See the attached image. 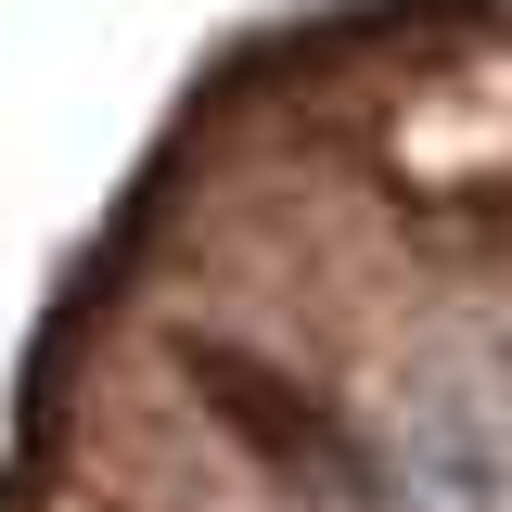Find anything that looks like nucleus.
<instances>
[{"label":"nucleus","mask_w":512,"mask_h":512,"mask_svg":"<svg viewBox=\"0 0 512 512\" xmlns=\"http://www.w3.org/2000/svg\"><path fill=\"white\" fill-rule=\"evenodd\" d=\"M77 512H90V500H77Z\"/></svg>","instance_id":"3"},{"label":"nucleus","mask_w":512,"mask_h":512,"mask_svg":"<svg viewBox=\"0 0 512 512\" xmlns=\"http://www.w3.org/2000/svg\"><path fill=\"white\" fill-rule=\"evenodd\" d=\"M192 372H205V384H218V397H231V423H244V436L269 448L282 474H308V487H333V474H346V448H333V436H320V423H308V397H282V384H256V372H231L218 346H192Z\"/></svg>","instance_id":"2"},{"label":"nucleus","mask_w":512,"mask_h":512,"mask_svg":"<svg viewBox=\"0 0 512 512\" xmlns=\"http://www.w3.org/2000/svg\"><path fill=\"white\" fill-rule=\"evenodd\" d=\"M410 474L436 487L448 512H512V410L487 384H423L410 397Z\"/></svg>","instance_id":"1"}]
</instances>
